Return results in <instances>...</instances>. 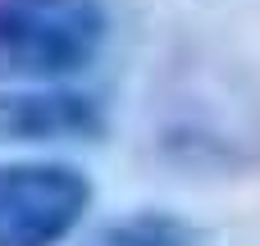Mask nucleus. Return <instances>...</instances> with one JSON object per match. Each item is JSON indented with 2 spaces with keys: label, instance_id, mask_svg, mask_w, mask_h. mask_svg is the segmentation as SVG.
I'll return each mask as SVG.
<instances>
[{
  "label": "nucleus",
  "instance_id": "nucleus-4",
  "mask_svg": "<svg viewBox=\"0 0 260 246\" xmlns=\"http://www.w3.org/2000/svg\"><path fill=\"white\" fill-rule=\"evenodd\" d=\"M87 246H215V237L169 210H133L123 219H110L91 233Z\"/></svg>",
  "mask_w": 260,
  "mask_h": 246
},
{
  "label": "nucleus",
  "instance_id": "nucleus-1",
  "mask_svg": "<svg viewBox=\"0 0 260 246\" xmlns=\"http://www.w3.org/2000/svg\"><path fill=\"white\" fill-rule=\"evenodd\" d=\"M105 41V0H0V87L69 82L101 59Z\"/></svg>",
  "mask_w": 260,
  "mask_h": 246
},
{
  "label": "nucleus",
  "instance_id": "nucleus-3",
  "mask_svg": "<svg viewBox=\"0 0 260 246\" xmlns=\"http://www.w3.org/2000/svg\"><path fill=\"white\" fill-rule=\"evenodd\" d=\"M105 132V105L69 82L0 87V146H59L96 142Z\"/></svg>",
  "mask_w": 260,
  "mask_h": 246
},
{
  "label": "nucleus",
  "instance_id": "nucleus-2",
  "mask_svg": "<svg viewBox=\"0 0 260 246\" xmlns=\"http://www.w3.org/2000/svg\"><path fill=\"white\" fill-rule=\"evenodd\" d=\"M96 201L91 178L64 160H0V246H64Z\"/></svg>",
  "mask_w": 260,
  "mask_h": 246
}]
</instances>
